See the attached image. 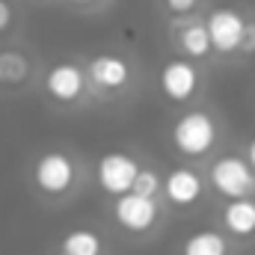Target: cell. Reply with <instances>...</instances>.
<instances>
[{
	"mask_svg": "<svg viewBox=\"0 0 255 255\" xmlns=\"http://www.w3.org/2000/svg\"><path fill=\"white\" fill-rule=\"evenodd\" d=\"M169 136H172V145H175V151H178L181 157L199 160V157H205V154L217 145V139H220V125H217V119H214L208 110H199V107H196V110H187V113H181V116L175 119Z\"/></svg>",
	"mask_w": 255,
	"mask_h": 255,
	"instance_id": "1",
	"label": "cell"
},
{
	"mask_svg": "<svg viewBox=\"0 0 255 255\" xmlns=\"http://www.w3.org/2000/svg\"><path fill=\"white\" fill-rule=\"evenodd\" d=\"M33 184L45 196H57V199L71 193L74 184H77V163H74V157H68L60 148L42 151L33 160Z\"/></svg>",
	"mask_w": 255,
	"mask_h": 255,
	"instance_id": "2",
	"label": "cell"
},
{
	"mask_svg": "<svg viewBox=\"0 0 255 255\" xmlns=\"http://www.w3.org/2000/svg\"><path fill=\"white\" fill-rule=\"evenodd\" d=\"M208 181L223 199H241L255 193V172L241 154H220L208 169Z\"/></svg>",
	"mask_w": 255,
	"mask_h": 255,
	"instance_id": "3",
	"label": "cell"
},
{
	"mask_svg": "<svg viewBox=\"0 0 255 255\" xmlns=\"http://www.w3.org/2000/svg\"><path fill=\"white\" fill-rule=\"evenodd\" d=\"M244 27H247V15L232 9V6H217L208 12L205 18V30L211 39V51L220 57H232L241 48L244 39Z\"/></svg>",
	"mask_w": 255,
	"mask_h": 255,
	"instance_id": "4",
	"label": "cell"
},
{
	"mask_svg": "<svg viewBox=\"0 0 255 255\" xmlns=\"http://www.w3.org/2000/svg\"><path fill=\"white\" fill-rule=\"evenodd\" d=\"M157 86L163 92L166 101L172 104H187L193 95L199 92L202 86V74H199V65L187 60V57H172L160 65V74H157Z\"/></svg>",
	"mask_w": 255,
	"mask_h": 255,
	"instance_id": "5",
	"label": "cell"
},
{
	"mask_svg": "<svg viewBox=\"0 0 255 255\" xmlns=\"http://www.w3.org/2000/svg\"><path fill=\"white\" fill-rule=\"evenodd\" d=\"M113 220L119 223V229L130 235H145L157 226L160 205L157 199H148L139 193H122V196H113Z\"/></svg>",
	"mask_w": 255,
	"mask_h": 255,
	"instance_id": "6",
	"label": "cell"
},
{
	"mask_svg": "<svg viewBox=\"0 0 255 255\" xmlns=\"http://www.w3.org/2000/svg\"><path fill=\"white\" fill-rule=\"evenodd\" d=\"M86 71V83H92L98 92H122L130 86V77H133V68L122 54H95L89 63L83 65Z\"/></svg>",
	"mask_w": 255,
	"mask_h": 255,
	"instance_id": "7",
	"label": "cell"
},
{
	"mask_svg": "<svg viewBox=\"0 0 255 255\" xmlns=\"http://www.w3.org/2000/svg\"><path fill=\"white\" fill-rule=\"evenodd\" d=\"M86 71L77 63H54L45 71V92L48 98H54L57 104H74L83 98L86 92Z\"/></svg>",
	"mask_w": 255,
	"mask_h": 255,
	"instance_id": "8",
	"label": "cell"
},
{
	"mask_svg": "<svg viewBox=\"0 0 255 255\" xmlns=\"http://www.w3.org/2000/svg\"><path fill=\"white\" fill-rule=\"evenodd\" d=\"M139 163L133 154L128 151H107L98 157V184L101 190L110 193V196H122V193H130V181L136 175Z\"/></svg>",
	"mask_w": 255,
	"mask_h": 255,
	"instance_id": "9",
	"label": "cell"
},
{
	"mask_svg": "<svg viewBox=\"0 0 255 255\" xmlns=\"http://www.w3.org/2000/svg\"><path fill=\"white\" fill-rule=\"evenodd\" d=\"M160 193L166 196V202L172 208L187 211L202 199L205 181H202V175L193 166H175V169L166 172V178H160Z\"/></svg>",
	"mask_w": 255,
	"mask_h": 255,
	"instance_id": "10",
	"label": "cell"
},
{
	"mask_svg": "<svg viewBox=\"0 0 255 255\" xmlns=\"http://www.w3.org/2000/svg\"><path fill=\"white\" fill-rule=\"evenodd\" d=\"M223 229L235 238H255V199L241 196V199H226L223 205Z\"/></svg>",
	"mask_w": 255,
	"mask_h": 255,
	"instance_id": "11",
	"label": "cell"
},
{
	"mask_svg": "<svg viewBox=\"0 0 255 255\" xmlns=\"http://www.w3.org/2000/svg\"><path fill=\"white\" fill-rule=\"evenodd\" d=\"M178 51L187 57V60H205L211 57V39H208V30H205V21L199 18H190L178 27Z\"/></svg>",
	"mask_w": 255,
	"mask_h": 255,
	"instance_id": "12",
	"label": "cell"
},
{
	"mask_svg": "<svg viewBox=\"0 0 255 255\" xmlns=\"http://www.w3.org/2000/svg\"><path fill=\"white\" fill-rule=\"evenodd\" d=\"M181 255H229V241L223 232L202 229V232H193L184 238Z\"/></svg>",
	"mask_w": 255,
	"mask_h": 255,
	"instance_id": "13",
	"label": "cell"
},
{
	"mask_svg": "<svg viewBox=\"0 0 255 255\" xmlns=\"http://www.w3.org/2000/svg\"><path fill=\"white\" fill-rule=\"evenodd\" d=\"M27 77H30V60L15 48H3L0 51V83L3 86H18Z\"/></svg>",
	"mask_w": 255,
	"mask_h": 255,
	"instance_id": "14",
	"label": "cell"
},
{
	"mask_svg": "<svg viewBox=\"0 0 255 255\" xmlns=\"http://www.w3.org/2000/svg\"><path fill=\"white\" fill-rule=\"evenodd\" d=\"M63 253L68 255H101L104 244L92 229H71L63 238Z\"/></svg>",
	"mask_w": 255,
	"mask_h": 255,
	"instance_id": "15",
	"label": "cell"
},
{
	"mask_svg": "<svg viewBox=\"0 0 255 255\" xmlns=\"http://www.w3.org/2000/svg\"><path fill=\"white\" fill-rule=\"evenodd\" d=\"M130 193H139V196H148V199H157L160 193V175L154 169H136L133 181H130Z\"/></svg>",
	"mask_w": 255,
	"mask_h": 255,
	"instance_id": "16",
	"label": "cell"
},
{
	"mask_svg": "<svg viewBox=\"0 0 255 255\" xmlns=\"http://www.w3.org/2000/svg\"><path fill=\"white\" fill-rule=\"evenodd\" d=\"M196 6H199V0H163V9H166L169 15H175V18L190 15Z\"/></svg>",
	"mask_w": 255,
	"mask_h": 255,
	"instance_id": "17",
	"label": "cell"
},
{
	"mask_svg": "<svg viewBox=\"0 0 255 255\" xmlns=\"http://www.w3.org/2000/svg\"><path fill=\"white\" fill-rule=\"evenodd\" d=\"M238 54H255V21L253 18H247V27H244V39H241Z\"/></svg>",
	"mask_w": 255,
	"mask_h": 255,
	"instance_id": "18",
	"label": "cell"
},
{
	"mask_svg": "<svg viewBox=\"0 0 255 255\" xmlns=\"http://www.w3.org/2000/svg\"><path fill=\"white\" fill-rule=\"evenodd\" d=\"M12 21H15L12 3H9V0H0V33H6V30L12 27Z\"/></svg>",
	"mask_w": 255,
	"mask_h": 255,
	"instance_id": "19",
	"label": "cell"
},
{
	"mask_svg": "<svg viewBox=\"0 0 255 255\" xmlns=\"http://www.w3.org/2000/svg\"><path fill=\"white\" fill-rule=\"evenodd\" d=\"M247 163H250V169L255 172V136L250 139V145H247V157H244Z\"/></svg>",
	"mask_w": 255,
	"mask_h": 255,
	"instance_id": "20",
	"label": "cell"
},
{
	"mask_svg": "<svg viewBox=\"0 0 255 255\" xmlns=\"http://www.w3.org/2000/svg\"><path fill=\"white\" fill-rule=\"evenodd\" d=\"M68 3H74V6H98L101 0H68Z\"/></svg>",
	"mask_w": 255,
	"mask_h": 255,
	"instance_id": "21",
	"label": "cell"
},
{
	"mask_svg": "<svg viewBox=\"0 0 255 255\" xmlns=\"http://www.w3.org/2000/svg\"><path fill=\"white\" fill-rule=\"evenodd\" d=\"M60 255H68V253H60Z\"/></svg>",
	"mask_w": 255,
	"mask_h": 255,
	"instance_id": "22",
	"label": "cell"
}]
</instances>
